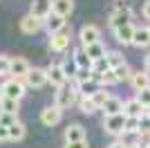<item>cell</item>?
I'll list each match as a JSON object with an SVG mask.
<instances>
[{
  "label": "cell",
  "instance_id": "obj_1",
  "mask_svg": "<svg viewBox=\"0 0 150 148\" xmlns=\"http://www.w3.org/2000/svg\"><path fill=\"white\" fill-rule=\"evenodd\" d=\"M132 9L128 5H119L117 9H114L112 14H110V18H108V25L114 29H119V27H125V25H132Z\"/></svg>",
  "mask_w": 150,
  "mask_h": 148
},
{
  "label": "cell",
  "instance_id": "obj_2",
  "mask_svg": "<svg viewBox=\"0 0 150 148\" xmlns=\"http://www.w3.org/2000/svg\"><path fill=\"white\" fill-rule=\"evenodd\" d=\"M25 81H18V79H7L0 90H2V97L5 99H13V101H20V99L25 97Z\"/></svg>",
  "mask_w": 150,
  "mask_h": 148
},
{
  "label": "cell",
  "instance_id": "obj_3",
  "mask_svg": "<svg viewBox=\"0 0 150 148\" xmlns=\"http://www.w3.org/2000/svg\"><path fill=\"white\" fill-rule=\"evenodd\" d=\"M125 121H128V117H125L123 112L114 115V117H105L103 119V130L112 137H121L125 132Z\"/></svg>",
  "mask_w": 150,
  "mask_h": 148
},
{
  "label": "cell",
  "instance_id": "obj_4",
  "mask_svg": "<svg viewBox=\"0 0 150 148\" xmlns=\"http://www.w3.org/2000/svg\"><path fill=\"white\" fill-rule=\"evenodd\" d=\"M45 83H50V76H47V68H31L29 74L25 76V85L27 88H43Z\"/></svg>",
  "mask_w": 150,
  "mask_h": 148
},
{
  "label": "cell",
  "instance_id": "obj_5",
  "mask_svg": "<svg viewBox=\"0 0 150 148\" xmlns=\"http://www.w3.org/2000/svg\"><path fill=\"white\" fill-rule=\"evenodd\" d=\"M79 38H81V47H90L94 43H101V29L96 25H83Z\"/></svg>",
  "mask_w": 150,
  "mask_h": 148
},
{
  "label": "cell",
  "instance_id": "obj_6",
  "mask_svg": "<svg viewBox=\"0 0 150 148\" xmlns=\"http://www.w3.org/2000/svg\"><path fill=\"white\" fill-rule=\"evenodd\" d=\"M47 76H50V83L54 88H65L67 85V74H65V70H63V63H52L50 68H47Z\"/></svg>",
  "mask_w": 150,
  "mask_h": 148
},
{
  "label": "cell",
  "instance_id": "obj_7",
  "mask_svg": "<svg viewBox=\"0 0 150 148\" xmlns=\"http://www.w3.org/2000/svg\"><path fill=\"white\" fill-rule=\"evenodd\" d=\"M76 99H79V92H76L74 88L65 85V88H58V90H56V103H54V105H58L61 110H67Z\"/></svg>",
  "mask_w": 150,
  "mask_h": 148
},
{
  "label": "cell",
  "instance_id": "obj_8",
  "mask_svg": "<svg viewBox=\"0 0 150 148\" xmlns=\"http://www.w3.org/2000/svg\"><path fill=\"white\" fill-rule=\"evenodd\" d=\"M54 11V0H34L31 2V9H29V14L34 16V18H38V20H47V16Z\"/></svg>",
  "mask_w": 150,
  "mask_h": 148
},
{
  "label": "cell",
  "instance_id": "obj_9",
  "mask_svg": "<svg viewBox=\"0 0 150 148\" xmlns=\"http://www.w3.org/2000/svg\"><path fill=\"white\" fill-rule=\"evenodd\" d=\"M63 119V110L58 108V105H47L43 112H40V121L47 126V128H54V126H58Z\"/></svg>",
  "mask_w": 150,
  "mask_h": 148
},
{
  "label": "cell",
  "instance_id": "obj_10",
  "mask_svg": "<svg viewBox=\"0 0 150 148\" xmlns=\"http://www.w3.org/2000/svg\"><path fill=\"white\" fill-rule=\"evenodd\" d=\"M31 65L27 63V58L23 56H16L11 58V74H9V79H18V81H25V76L29 74Z\"/></svg>",
  "mask_w": 150,
  "mask_h": 148
},
{
  "label": "cell",
  "instance_id": "obj_11",
  "mask_svg": "<svg viewBox=\"0 0 150 148\" xmlns=\"http://www.w3.org/2000/svg\"><path fill=\"white\" fill-rule=\"evenodd\" d=\"M123 115L125 117H132V119H141V117L148 115V108H144V105L137 101V97H134V99H128V101H125Z\"/></svg>",
  "mask_w": 150,
  "mask_h": 148
},
{
  "label": "cell",
  "instance_id": "obj_12",
  "mask_svg": "<svg viewBox=\"0 0 150 148\" xmlns=\"http://www.w3.org/2000/svg\"><path fill=\"white\" fill-rule=\"evenodd\" d=\"M65 25H67V20L63 18V16H58V14L52 11L50 16H47V20H45V29H47L50 36H54V34H61V31L65 29Z\"/></svg>",
  "mask_w": 150,
  "mask_h": 148
},
{
  "label": "cell",
  "instance_id": "obj_13",
  "mask_svg": "<svg viewBox=\"0 0 150 148\" xmlns=\"http://www.w3.org/2000/svg\"><path fill=\"white\" fill-rule=\"evenodd\" d=\"M43 27H45V23L38 20V18H34L31 14H27V16L20 18V31H23V34H38Z\"/></svg>",
  "mask_w": 150,
  "mask_h": 148
},
{
  "label": "cell",
  "instance_id": "obj_14",
  "mask_svg": "<svg viewBox=\"0 0 150 148\" xmlns=\"http://www.w3.org/2000/svg\"><path fill=\"white\" fill-rule=\"evenodd\" d=\"M63 137H65V144L85 142V128H83L81 123H69L67 128H65V132H63Z\"/></svg>",
  "mask_w": 150,
  "mask_h": 148
},
{
  "label": "cell",
  "instance_id": "obj_15",
  "mask_svg": "<svg viewBox=\"0 0 150 148\" xmlns=\"http://www.w3.org/2000/svg\"><path fill=\"white\" fill-rule=\"evenodd\" d=\"M69 31L63 29L61 34H54V36H50V49L52 52H65V49L69 47Z\"/></svg>",
  "mask_w": 150,
  "mask_h": 148
},
{
  "label": "cell",
  "instance_id": "obj_16",
  "mask_svg": "<svg viewBox=\"0 0 150 148\" xmlns=\"http://www.w3.org/2000/svg\"><path fill=\"white\" fill-rule=\"evenodd\" d=\"M72 61H74L76 70H92V68H94L92 58L88 56V52H85L83 47H76V49H74V56H72Z\"/></svg>",
  "mask_w": 150,
  "mask_h": 148
},
{
  "label": "cell",
  "instance_id": "obj_17",
  "mask_svg": "<svg viewBox=\"0 0 150 148\" xmlns=\"http://www.w3.org/2000/svg\"><path fill=\"white\" fill-rule=\"evenodd\" d=\"M134 31H137V27H134V25H125V27L114 29V38H117V43H121V45H132Z\"/></svg>",
  "mask_w": 150,
  "mask_h": 148
},
{
  "label": "cell",
  "instance_id": "obj_18",
  "mask_svg": "<svg viewBox=\"0 0 150 148\" xmlns=\"http://www.w3.org/2000/svg\"><path fill=\"white\" fill-rule=\"evenodd\" d=\"M132 88H134V92H144V90H148L150 88V72H146V70H139V72H134V76H132Z\"/></svg>",
  "mask_w": 150,
  "mask_h": 148
},
{
  "label": "cell",
  "instance_id": "obj_19",
  "mask_svg": "<svg viewBox=\"0 0 150 148\" xmlns=\"http://www.w3.org/2000/svg\"><path fill=\"white\" fill-rule=\"evenodd\" d=\"M123 101H121L119 97H110L108 99V103L103 105V108H101V110L105 112V117H114V115H121V112H123Z\"/></svg>",
  "mask_w": 150,
  "mask_h": 148
},
{
  "label": "cell",
  "instance_id": "obj_20",
  "mask_svg": "<svg viewBox=\"0 0 150 148\" xmlns=\"http://www.w3.org/2000/svg\"><path fill=\"white\" fill-rule=\"evenodd\" d=\"M132 45L134 47H148L150 45V29L148 27H137V31H134V38H132Z\"/></svg>",
  "mask_w": 150,
  "mask_h": 148
},
{
  "label": "cell",
  "instance_id": "obj_21",
  "mask_svg": "<svg viewBox=\"0 0 150 148\" xmlns=\"http://www.w3.org/2000/svg\"><path fill=\"white\" fill-rule=\"evenodd\" d=\"M72 11H74V0H54V14L67 18L72 16Z\"/></svg>",
  "mask_w": 150,
  "mask_h": 148
},
{
  "label": "cell",
  "instance_id": "obj_22",
  "mask_svg": "<svg viewBox=\"0 0 150 148\" xmlns=\"http://www.w3.org/2000/svg\"><path fill=\"white\" fill-rule=\"evenodd\" d=\"M83 49L88 52V56L92 58V63H96V61H101V58H105V56H108V49L103 47V43H94V45L83 47Z\"/></svg>",
  "mask_w": 150,
  "mask_h": 148
},
{
  "label": "cell",
  "instance_id": "obj_23",
  "mask_svg": "<svg viewBox=\"0 0 150 148\" xmlns=\"http://www.w3.org/2000/svg\"><path fill=\"white\" fill-rule=\"evenodd\" d=\"M105 58H108L110 70H117V68H121V65H125V58H123V54H121L119 49H110Z\"/></svg>",
  "mask_w": 150,
  "mask_h": 148
},
{
  "label": "cell",
  "instance_id": "obj_24",
  "mask_svg": "<svg viewBox=\"0 0 150 148\" xmlns=\"http://www.w3.org/2000/svg\"><path fill=\"white\" fill-rule=\"evenodd\" d=\"M101 90L96 81H88V83H79V97H94Z\"/></svg>",
  "mask_w": 150,
  "mask_h": 148
},
{
  "label": "cell",
  "instance_id": "obj_25",
  "mask_svg": "<svg viewBox=\"0 0 150 148\" xmlns=\"http://www.w3.org/2000/svg\"><path fill=\"white\" fill-rule=\"evenodd\" d=\"M76 101H79V110H81L83 115H94V112L99 110L96 103L92 101V97H79Z\"/></svg>",
  "mask_w": 150,
  "mask_h": 148
},
{
  "label": "cell",
  "instance_id": "obj_26",
  "mask_svg": "<svg viewBox=\"0 0 150 148\" xmlns=\"http://www.w3.org/2000/svg\"><path fill=\"white\" fill-rule=\"evenodd\" d=\"M25 132H27L25 123L16 121L11 128H9V142H20V139H25Z\"/></svg>",
  "mask_w": 150,
  "mask_h": 148
},
{
  "label": "cell",
  "instance_id": "obj_27",
  "mask_svg": "<svg viewBox=\"0 0 150 148\" xmlns=\"http://www.w3.org/2000/svg\"><path fill=\"white\" fill-rule=\"evenodd\" d=\"M0 112H7V115H16V117H18V112H20V101H13V99H2V101H0Z\"/></svg>",
  "mask_w": 150,
  "mask_h": 148
},
{
  "label": "cell",
  "instance_id": "obj_28",
  "mask_svg": "<svg viewBox=\"0 0 150 148\" xmlns=\"http://www.w3.org/2000/svg\"><path fill=\"white\" fill-rule=\"evenodd\" d=\"M114 74H117L119 83H121V81H132V76H134V72L130 70V65H128V63H125V65H121V68H117V70H114Z\"/></svg>",
  "mask_w": 150,
  "mask_h": 148
},
{
  "label": "cell",
  "instance_id": "obj_29",
  "mask_svg": "<svg viewBox=\"0 0 150 148\" xmlns=\"http://www.w3.org/2000/svg\"><path fill=\"white\" fill-rule=\"evenodd\" d=\"M110 97H112V94H108V92H105V88H101L99 92H96V94L92 97V101L96 103V108L101 110V108H103V105L108 103V99H110Z\"/></svg>",
  "mask_w": 150,
  "mask_h": 148
},
{
  "label": "cell",
  "instance_id": "obj_30",
  "mask_svg": "<svg viewBox=\"0 0 150 148\" xmlns=\"http://www.w3.org/2000/svg\"><path fill=\"white\" fill-rule=\"evenodd\" d=\"M11 74V58L7 54H0V76H9Z\"/></svg>",
  "mask_w": 150,
  "mask_h": 148
},
{
  "label": "cell",
  "instance_id": "obj_31",
  "mask_svg": "<svg viewBox=\"0 0 150 148\" xmlns=\"http://www.w3.org/2000/svg\"><path fill=\"white\" fill-rule=\"evenodd\" d=\"M123 135H134V137L139 135V119L128 117V121H125V132H123ZM123 135H121V137H123Z\"/></svg>",
  "mask_w": 150,
  "mask_h": 148
},
{
  "label": "cell",
  "instance_id": "obj_32",
  "mask_svg": "<svg viewBox=\"0 0 150 148\" xmlns=\"http://www.w3.org/2000/svg\"><path fill=\"white\" fill-rule=\"evenodd\" d=\"M139 135L141 137H150V117L148 115L139 119Z\"/></svg>",
  "mask_w": 150,
  "mask_h": 148
},
{
  "label": "cell",
  "instance_id": "obj_33",
  "mask_svg": "<svg viewBox=\"0 0 150 148\" xmlns=\"http://www.w3.org/2000/svg\"><path fill=\"white\" fill-rule=\"evenodd\" d=\"M16 121H18V117H16V115H7V112H0V126H5V128H11Z\"/></svg>",
  "mask_w": 150,
  "mask_h": 148
},
{
  "label": "cell",
  "instance_id": "obj_34",
  "mask_svg": "<svg viewBox=\"0 0 150 148\" xmlns=\"http://www.w3.org/2000/svg\"><path fill=\"white\" fill-rule=\"evenodd\" d=\"M74 81L76 83H88V81H92V70H76Z\"/></svg>",
  "mask_w": 150,
  "mask_h": 148
},
{
  "label": "cell",
  "instance_id": "obj_35",
  "mask_svg": "<svg viewBox=\"0 0 150 148\" xmlns=\"http://www.w3.org/2000/svg\"><path fill=\"white\" fill-rule=\"evenodd\" d=\"M137 101L144 105V108H150V88L144 90V92H137Z\"/></svg>",
  "mask_w": 150,
  "mask_h": 148
},
{
  "label": "cell",
  "instance_id": "obj_36",
  "mask_svg": "<svg viewBox=\"0 0 150 148\" xmlns=\"http://www.w3.org/2000/svg\"><path fill=\"white\" fill-rule=\"evenodd\" d=\"M9 142V128H5V126H0V144Z\"/></svg>",
  "mask_w": 150,
  "mask_h": 148
},
{
  "label": "cell",
  "instance_id": "obj_37",
  "mask_svg": "<svg viewBox=\"0 0 150 148\" xmlns=\"http://www.w3.org/2000/svg\"><path fill=\"white\" fill-rule=\"evenodd\" d=\"M108 148H132V146H130L128 142H123V139H119V142H112Z\"/></svg>",
  "mask_w": 150,
  "mask_h": 148
},
{
  "label": "cell",
  "instance_id": "obj_38",
  "mask_svg": "<svg viewBox=\"0 0 150 148\" xmlns=\"http://www.w3.org/2000/svg\"><path fill=\"white\" fill-rule=\"evenodd\" d=\"M141 14H144V18H146V20H150V0H146V2H144V7H141Z\"/></svg>",
  "mask_w": 150,
  "mask_h": 148
},
{
  "label": "cell",
  "instance_id": "obj_39",
  "mask_svg": "<svg viewBox=\"0 0 150 148\" xmlns=\"http://www.w3.org/2000/svg\"><path fill=\"white\" fill-rule=\"evenodd\" d=\"M63 148H90L88 142H74V144H65Z\"/></svg>",
  "mask_w": 150,
  "mask_h": 148
},
{
  "label": "cell",
  "instance_id": "obj_40",
  "mask_svg": "<svg viewBox=\"0 0 150 148\" xmlns=\"http://www.w3.org/2000/svg\"><path fill=\"white\" fill-rule=\"evenodd\" d=\"M146 72H150V54L146 56Z\"/></svg>",
  "mask_w": 150,
  "mask_h": 148
},
{
  "label": "cell",
  "instance_id": "obj_41",
  "mask_svg": "<svg viewBox=\"0 0 150 148\" xmlns=\"http://www.w3.org/2000/svg\"><path fill=\"white\" fill-rule=\"evenodd\" d=\"M2 99H5V97H2V90H0V101H2Z\"/></svg>",
  "mask_w": 150,
  "mask_h": 148
},
{
  "label": "cell",
  "instance_id": "obj_42",
  "mask_svg": "<svg viewBox=\"0 0 150 148\" xmlns=\"http://www.w3.org/2000/svg\"><path fill=\"white\" fill-rule=\"evenodd\" d=\"M137 148H150V146H137Z\"/></svg>",
  "mask_w": 150,
  "mask_h": 148
},
{
  "label": "cell",
  "instance_id": "obj_43",
  "mask_svg": "<svg viewBox=\"0 0 150 148\" xmlns=\"http://www.w3.org/2000/svg\"><path fill=\"white\" fill-rule=\"evenodd\" d=\"M148 117H150V108H148Z\"/></svg>",
  "mask_w": 150,
  "mask_h": 148
},
{
  "label": "cell",
  "instance_id": "obj_44",
  "mask_svg": "<svg viewBox=\"0 0 150 148\" xmlns=\"http://www.w3.org/2000/svg\"><path fill=\"white\" fill-rule=\"evenodd\" d=\"M148 146H150V142H148Z\"/></svg>",
  "mask_w": 150,
  "mask_h": 148
},
{
  "label": "cell",
  "instance_id": "obj_45",
  "mask_svg": "<svg viewBox=\"0 0 150 148\" xmlns=\"http://www.w3.org/2000/svg\"><path fill=\"white\" fill-rule=\"evenodd\" d=\"M121 2H123V0H121Z\"/></svg>",
  "mask_w": 150,
  "mask_h": 148
},
{
  "label": "cell",
  "instance_id": "obj_46",
  "mask_svg": "<svg viewBox=\"0 0 150 148\" xmlns=\"http://www.w3.org/2000/svg\"><path fill=\"white\" fill-rule=\"evenodd\" d=\"M148 29H150V27H148Z\"/></svg>",
  "mask_w": 150,
  "mask_h": 148
}]
</instances>
